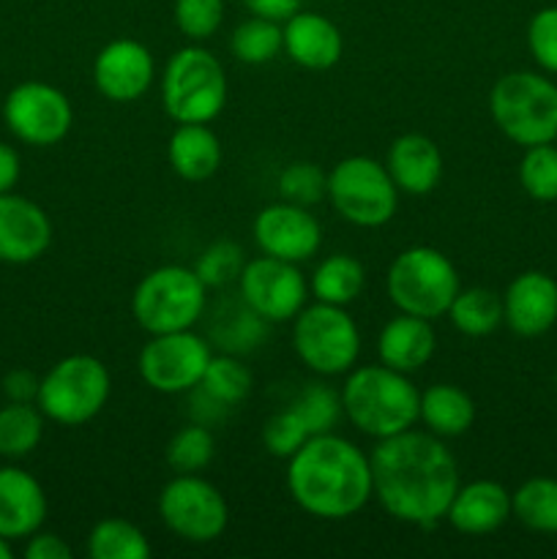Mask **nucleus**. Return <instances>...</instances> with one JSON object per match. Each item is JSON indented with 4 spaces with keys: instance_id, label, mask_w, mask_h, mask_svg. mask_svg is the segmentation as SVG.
I'll return each mask as SVG.
<instances>
[{
    "instance_id": "obj_37",
    "label": "nucleus",
    "mask_w": 557,
    "mask_h": 559,
    "mask_svg": "<svg viewBox=\"0 0 557 559\" xmlns=\"http://www.w3.org/2000/svg\"><path fill=\"white\" fill-rule=\"evenodd\" d=\"M244 265L246 257L238 243H233V240H216V243L202 251L194 271L208 289H224L229 284H238Z\"/></svg>"
},
{
    "instance_id": "obj_21",
    "label": "nucleus",
    "mask_w": 557,
    "mask_h": 559,
    "mask_svg": "<svg viewBox=\"0 0 557 559\" xmlns=\"http://www.w3.org/2000/svg\"><path fill=\"white\" fill-rule=\"evenodd\" d=\"M511 519V491L497 480L459 486L448 506L446 522L462 535H489Z\"/></svg>"
},
{
    "instance_id": "obj_38",
    "label": "nucleus",
    "mask_w": 557,
    "mask_h": 559,
    "mask_svg": "<svg viewBox=\"0 0 557 559\" xmlns=\"http://www.w3.org/2000/svg\"><path fill=\"white\" fill-rule=\"evenodd\" d=\"M278 194L284 202L311 207L328 197V175L315 162H293L278 173Z\"/></svg>"
},
{
    "instance_id": "obj_13",
    "label": "nucleus",
    "mask_w": 557,
    "mask_h": 559,
    "mask_svg": "<svg viewBox=\"0 0 557 559\" xmlns=\"http://www.w3.org/2000/svg\"><path fill=\"white\" fill-rule=\"evenodd\" d=\"M3 120L11 134L33 147L58 145L74 123V109L60 87L27 80L11 87L3 104Z\"/></svg>"
},
{
    "instance_id": "obj_6",
    "label": "nucleus",
    "mask_w": 557,
    "mask_h": 559,
    "mask_svg": "<svg viewBox=\"0 0 557 559\" xmlns=\"http://www.w3.org/2000/svg\"><path fill=\"white\" fill-rule=\"evenodd\" d=\"M208 306V287L194 267L162 265L140 278L131 295V314L145 333L191 331Z\"/></svg>"
},
{
    "instance_id": "obj_24",
    "label": "nucleus",
    "mask_w": 557,
    "mask_h": 559,
    "mask_svg": "<svg viewBox=\"0 0 557 559\" xmlns=\"http://www.w3.org/2000/svg\"><path fill=\"white\" fill-rule=\"evenodd\" d=\"M167 158L178 178L202 183L222 167V142L208 123H178L169 136Z\"/></svg>"
},
{
    "instance_id": "obj_40",
    "label": "nucleus",
    "mask_w": 557,
    "mask_h": 559,
    "mask_svg": "<svg viewBox=\"0 0 557 559\" xmlns=\"http://www.w3.org/2000/svg\"><path fill=\"white\" fill-rule=\"evenodd\" d=\"M309 437V429H306V424L293 407L282 409V413H273L262 424V445L276 459H289Z\"/></svg>"
},
{
    "instance_id": "obj_44",
    "label": "nucleus",
    "mask_w": 557,
    "mask_h": 559,
    "mask_svg": "<svg viewBox=\"0 0 557 559\" xmlns=\"http://www.w3.org/2000/svg\"><path fill=\"white\" fill-rule=\"evenodd\" d=\"M304 0H244L246 9L254 16H265L273 22H287L289 16L298 14Z\"/></svg>"
},
{
    "instance_id": "obj_2",
    "label": "nucleus",
    "mask_w": 557,
    "mask_h": 559,
    "mask_svg": "<svg viewBox=\"0 0 557 559\" xmlns=\"http://www.w3.org/2000/svg\"><path fill=\"white\" fill-rule=\"evenodd\" d=\"M287 491L315 519L342 522L371 500V464L355 442L315 435L287 459Z\"/></svg>"
},
{
    "instance_id": "obj_19",
    "label": "nucleus",
    "mask_w": 557,
    "mask_h": 559,
    "mask_svg": "<svg viewBox=\"0 0 557 559\" xmlns=\"http://www.w3.org/2000/svg\"><path fill=\"white\" fill-rule=\"evenodd\" d=\"M284 52L295 66L309 71H328L342 60V31L317 11H298L282 25Z\"/></svg>"
},
{
    "instance_id": "obj_7",
    "label": "nucleus",
    "mask_w": 557,
    "mask_h": 559,
    "mask_svg": "<svg viewBox=\"0 0 557 559\" xmlns=\"http://www.w3.org/2000/svg\"><path fill=\"white\" fill-rule=\"evenodd\" d=\"M386 289L391 304L404 314L437 320L448 314L459 284V271L442 251L431 246H413L396 254L388 267Z\"/></svg>"
},
{
    "instance_id": "obj_9",
    "label": "nucleus",
    "mask_w": 557,
    "mask_h": 559,
    "mask_svg": "<svg viewBox=\"0 0 557 559\" xmlns=\"http://www.w3.org/2000/svg\"><path fill=\"white\" fill-rule=\"evenodd\" d=\"M293 349L300 364L320 377H339L355 369L360 331L347 306L311 304L293 320Z\"/></svg>"
},
{
    "instance_id": "obj_14",
    "label": "nucleus",
    "mask_w": 557,
    "mask_h": 559,
    "mask_svg": "<svg viewBox=\"0 0 557 559\" xmlns=\"http://www.w3.org/2000/svg\"><path fill=\"white\" fill-rule=\"evenodd\" d=\"M238 295L268 325L289 322L309 300V282L295 262L260 254L257 260H246L238 278Z\"/></svg>"
},
{
    "instance_id": "obj_34",
    "label": "nucleus",
    "mask_w": 557,
    "mask_h": 559,
    "mask_svg": "<svg viewBox=\"0 0 557 559\" xmlns=\"http://www.w3.org/2000/svg\"><path fill=\"white\" fill-rule=\"evenodd\" d=\"M251 385H254V377H251L249 366L240 364L233 353L213 355L200 382L202 391L224 407H235L244 402L251 393Z\"/></svg>"
},
{
    "instance_id": "obj_15",
    "label": "nucleus",
    "mask_w": 557,
    "mask_h": 559,
    "mask_svg": "<svg viewBox=\"0 0 557 559\" xmlns=\"http://www.w3.org/2000/svg\"><path fill=\"white\" fill-rule=\"evenodd\" d=\"M254 243L262 254L284 262H309L322 246V227L315 213L293 202L265 205L254 218Z\"/></svg>"
},
{
    "instance_id": "obj_43",
    "label": "nucleus",
    "mask_w": 557,
    "mask_h": 559,
    "mask_svg": "<svg viewBox=\"0 0 557 559\" xmlns=\"http://www.w3.org/2000/svg\"><path fill=\"white\" fill-rule=\"evenodd\" d=\"M74 557V551H71V546L66 544L60 535L55 533H33L31 538H27V546H25V559H71Z\"/></svg>"
},
{
    "instance_id": "obj_45",
    "label": "nucleus",
    "mask_w": 557,
    "mask_h": 559,
    "mask_svg": "<svg viewBox=\"0 0 557 559\" xmlns=\"http://www.w3.org/2000/svg\"><path fill=\"white\" fill-rule=\"evenodd\" d=\"M20 153L11 145H5V142H0V194H9V191L14 189L16 180H20Z\"/></svg>"
},
{
    "instance_id": "obj_46",
    "label": "nucleus",
    "mask_w": 557,
    "mask_h": 559,
    "mask_svg": "<svg viewBox=\"0 0 557 559\" xmlns=\"http://www.w3.org/2000/svg\"><path fill=\"white\" fill-rule=\"evenodd\" d=\"M11 555H14V551H11V540H5L3 535H0V559H11Z\"/></svg>"
},
{
    "instance_id": "obj_22",
    "label": "nucleus",
    "mask_w": 557,
    "mask_h": 559,
    "mask_svg": "<svg viewBox=\"0 0 557 559\" xmlns=\"http://www.w3.org/2000/svg\"><path fill=\"white\" fill-rule=\"evenodd\" d=\"M388 175L399 194L424 197L437 189L442 178V153L426 134H402L391 142L386 156Z\"/></svg>"
},
{
    "instance_id": "obj_42",
    "label": "nucleus",
    "mask_w": 557,
    "mask_h": 559,
    "mask_svg": "<svg viewBox=\"0 0 557 559\" xmlns=\"http://www.w3.org/2000/svg\"><path fill=\"white\" fill-rule=\"evenodd\" d=\"M3 393L9 402H22V404H36L38 399V385H42V380H38L33 371L27 369H14L9 371V374L3 377Z\"/></svg>"
},
{
    "instance_id": "obj_35",
    "label": "nucleus",
    "mask_w": 557,
    "mask_h": 559,
    "mask_svg": "<svg viewBox=\"0 0 557 559\" xmlns=\"http://www.w3.org/2000/svg\"><path fill=\"white\" fill-rule=\"evenodd\" d=\"M289 407L300 415L311 437L333 431L344 415L342 391H333L325 382H309Z\"/></svg>"
},
{
    "instance_id": "obj_28",
    "label": "nucleus",
    "mask_w": 557,
    "mask_h": 559,
    "mask_svg": "<svg viewBox=\"0 0 557 559\" xmlns=\"http://www.w3.org/2000/svg\"><path fill=\"white\" fill-rule=\"evenodd\" d=\"M448 320L470 338L489 336L502 325V295L486 287L459 289L453 304L448 306Z\"/></svg>"
},
{
    "instance_id": "obj_32",
    "label": "nucleus",
    "mask_w": 557,
    "mask_h": 559,
    "mask_svg": "<svg viewBox=\"0 0 557 559\" xmlns=\"http://www.w3.org/2000/svg\"><path fill=\"white\" fill-rule=\"evenodd\" d=\"M511 516L533 533H557V480H524L511 495Z\"/></svg>"
},
{
    "instance_id": "obj_12",
    "label": "nucleus",
    "mask_w": 557,
    "mask_h": 559,
    "mask_svg": "<svg viewBox=\"0 0 557 559\" xmlns=\"http://www.w3.org/2000/svg\"><path fill=\"white\" fill-rule=\"evenodd\" d=\"M213 358L211 342L194 331L156 333L140 349L137 371L151 391L178 396L194 391Z\"/></svg>"
},
{
    "instance_id": "obj_47",
    "label": "nucleus",
    "mask_w": 557,
    "mask_h": 559,
    "mask_svg": "<svg viewBox=\"0 0 557 559\" xmlns=\"http://www.w3.org/2000/svg\"><path fill=\"white\" fill-rule=\"evenodd\" d=\"M555 385H557V371H555Z\"/></svg>"
},
{
    "instance_id": "obj_33",
    "label": "nucleus",
    "mask_w": 557,
    "mask_h": 559,
    "mask_svg": "<svg viewBox=\"0 0 557 559\" xmlns=\"http://www.w3.org/2000/svg\"><path fill=\"white\" fill-rule=\"evenodd\" d=\"M213 456H216V440H213L211 426L197 424V420L180 426L164 448V459L175 475L202 473L213 462Z\"/></svg>"
},
{
    "instance_id": "obj_18",
    "label": "nucleus",
    "mask_w": 557,
    "mask_h": 559,
    "mask_svg": "<svg viewBox=\"0 0 557 559\" xmlns=\"http://www.w3.org/2000/svg\"><path fill=\"white\" fill-rule=\"evenodd\" d=\"M502 322L517 336H544L557 322V282L549 273L524 271L502 293Z\"/></svg>"
},
{
    "instance_id": "obj_41",
    "label": "nucleus",
    "mask_w": 557,
    "mask_h": 559,
    "mask_svg": "<svg viewBox=\"0 0 557 559\" xmlns=\"http://www.w3.org/2000/svg\"><path fill=\"white\" fill-rule=\"evenodd\" d=\"M528 47L541 69L557 74V5L535 11L528 25Z\"/></svg>"
},
{
    "instance_id": "obj_23",
    "label": "nucleus",
    "mask_w": 557,
    "mask_h": 559,
    "mask_svg": "<svg viewBox=\"0 0 557 559\" xmlns=\"http://www.w3.org/2000/svg\"><path fill=\"white\" fill-rule=\"evenodd\" d=\"M437 349V333L431 328V320L424 317L404 314L399 311L393 320L382 325L380 336H377V355L380 364L391 366V369L402 371V374H413V371L424 369L431 360Z\"/></svg>"
},
{
    "instance_id": "obj_30",
    "label": "nucleus",
    "mask_w": 557,
    "mask_h": 559,
    "mask_svg": "<svg viewBox=\"0 0 557 559\" xmlns=\"http://www.w3.org/2000/svg\"><path fill=\"white\" fill-rule=\"evenodd\" d=\"M87 555L91 559H147L151 544L137 524L112 516L93 524L87 535Z\"/></svg>"
},
{
    "instance_id": "obj_11",
    "label": "nucleus",
    "mask_w": 557,
    "mask_h": 559,
    "mask_svg": "<svg viewBox=\"0 0 557 559\" xmlns=\"http://www.w3.org/2000/svg\"><path fill=\"white\" fill-rule=\"evenodd\" d=\"M158 519L175 538L186 544H213L229 524V508L222 491L200 475H175L158 495Z\"/></svg>"
},
{
    "instance_id": "obj_39",
    "label": "nucleus",
    "mask_w": 557,
    "mask_h": 559,
    "mask_svg": "<svg viewBox=\"0 0 557 559\" xmlns=\"http://www.w3.org/2000/svg\"><path fill=\"white\" fill-rule=\"evenodd\" d=\"M173 16L189 41H208L224 22V0H175Z\"/></svg>"
},
{
    "instance_id": "obj_36",
    "label": "nucleus",
    "mask_w": 557,
    "mask_h": 559,
    "mask_svg": "<svg viewBox=\"0 0 557 559\" xmlns=\"http://www.w3.org/2000/svg\"><path fill=\"white\" fill-rule=\"evenodd\" d=\"M519 183L538 202L557 200V147L555 142L524 147L519 162Z\"/></svg>"
},
{
    "instance_id": "obj_25",
    "label": "nucleus",
    "mask_w": 557,
    "mask_h": 559,
    "mask_svg": "<svg viewBox=\"0 0 557 559\" xmlns=\"http://www.w3.org/2000/svg\"><path fill=\"white\" fill-rule=\"evenodd\" d=\"M418 420H424L426 429L440 440L462 437L475 424V402L464 388L451 385V382H437L420 393Z\"/></svg>"
},
{
    "instance_id": "obj_27",
    "label": "nucleus",
    "mask_w": 557,
    "mask_h": 559,
    "mask_svg": "<svg viewBox=\"0 0 557 559\" xmlns=\"http://www.w3.org/2000/svg\"><path fill=\"white\" fill-rule=\"evenodd\" d=\"M268 322L262 320L257 311H251L244 304V298L238 295V300H224L218 304L216 314L211 322V336L224 353H251L254 347H260L262 338H265Z\"/></svg>"
},
{
    "instance_id": "obj_20",
    "label": "nucleus",
    "mask_w": 557,
    "mask_h": 559,
    "mask_svg": "<svg viewBox=\"0 0 557 559\" xmlns=\"http://www.w3.org/2000/svg\"><path fill=\"white\" fill-rule=\"evenodd\" d=\"M47 522V495L22 467H0V535L5 540L31 538Z\"/></svg>"
},
{
    "instance_id": "obj_3",
    "label": "nucleus",
    "mask_w": 557,
    "mask_h": 559,
    "mask_svg": "<svg viewBox=\"0 0 557 559\" xmlns=\"http://www.w3.org/2000/svg\"><path fill=\"white\" fill-rule=\"evenodd\" d=\"M418 388L386 364L355 366L342 388L344 418L371 440L402 435L418 424Z\"/></svg>"
},
{
    "instance_id": "obj_16",
    "label": "nucleus",
    "mask_w": 557,
    "mask_h": 559,
    "mask_svg": "<svg viewBox=\"0 0 557 559\" xmlns=\"http://www.w3.org/2000/svg\"><path fill=\"white\" fill-rule=\"evenodd\" d=\"M156 76L151 49L137 38H115L93 60V85L115 104L137 102Z\"/></svg>"
},
{
    "instance_id": "obj_4",
    "label": "nucleus",
    "mask_w": 557,
    "mask_h": 559,
    "mask_svg": "<svg viewBox=\"0 0 557 559\" xmlns=\"http://www.w3.org/2000/svg\"><path fill=\"white\" fill-rule=\"evenodd\" d=\"M489 112L497 129L522 147L557 140V85L538 71H511L495 82Z\"/></svg>"
},
{
    "instance_id": "obj_26",
    "label": "nucleus",
    "mask_w": 557,
    "mask_h": 559,
    "mask_svg": "<svg viewBox=\"0 0 557 559\" xmlns=\"http://www.w3.org/2000/svg\"><path fill=\"white\" fill-rule=\"evenodd\" d=\"M366 287V267L353 254H328L315 267L309 293L320 304L349 306L360 298Z\"/></svg>"
},
{
    "instance_id": "obj_17",
    "label": "nucleus",
    "mask_w": 557,
    "mask_h": 559,
    "mask_svg": "<svg viewBox=\"0 0 557 559\" xmlns=\"http://www.w3.org/2000/svg\"><path fill=\"white\" fill-rule=\"evenodd\" d=\"M52 243V222L47 211L27 197L0 194V262L27 265L44 257Z\"/></svg>"
},
{
    "instance_id": "obj_10",
    "label": "nucleus",
    "mask_w": 557,
    "mask_h": 559,
    "mask_svg": "<svg viewBox=\"0 0 557 559\" xmlns=\"http://www.w3.org/2000/svg\"><path fill=\"white\" fill-rule=\"evenodd\" d=\"M328 200L355 227H382L399 207V189L386 164L369 156L342 158L328 173Z\"/></svg>"
},
{
    "instance_id": "obj_29",
    "label": "nucleus",
    "mask_w": 557,
    "mask_h": 559,
    "mask_svg": "<svg viewBox=\"0 0 557 559\" xmlns=\"http://www.w3.org/2000/svg\"><path fill=\"white\" fill-rule=\"evenodd\" d=\"M44 437V413L38 404L9 402L0 407V456L25 459Z\"/></svg>"
},
{
    "instance_id": "obj_5",
    "label": "nucleus",
    "mask_w": 557,
    "mask_h": 559,
    "mask_svg": "<svg viewBox=\"0 0 557 559\" xmlns=\"http://www.w3.org/2000/svg\"><path fill=\"white\" fill-rule=\"evenodd\" d=\"M227 104V74L205 47L178 49L162 74V107L175 123H211Z\"/></svg>"
},
{
    "instance_id": "obj_8",
    "label": "nucleus",
    "mask_w": 557,
    "mask_h": 559,
    "mask_svg": "<svg viewBox=\"0 0 557 559\" xmlns=\"http://www.w3.org/2000/svg\"><path fill=\"white\" fill-rule=\"evenodd\" d=\"M112 377L96 355H66L38 385V409L60 426H82L96 418L109 402Z\"/></svg>"
},
{
    "instance_id": "obj_31",
    "label": "nucleus",
    "mask_w": 557,
    "mask_h": 559,
    "mask_svg": "<svg viewBox=\"0 0 557 559\" xmlns=\"http://www.w3.org/2000/svg\"><path fill=\"white\" fill-rule=\"evenodd\" d=\"M284 49L282 22L254 16L240 22L229 36V52L235 60L246 66H265Z\"/></svg>"
},
{
    "instance_id": "obj_1",
    "label": "nucleus",
    "mask_w": 557,
    "mask_h": 559,
    "mask_svg": "<svg viewBox=\"0 0 557 559\" xmlns=\"http://www.w3.org/2000/svg\"><path fill=\"white\" fill-rule=\"evenodd\" d=\"M371 497L396 522L435 527L459 489V467L431 431H402L377 440L369 453Z\"/></svg>"
}]
</instances>
